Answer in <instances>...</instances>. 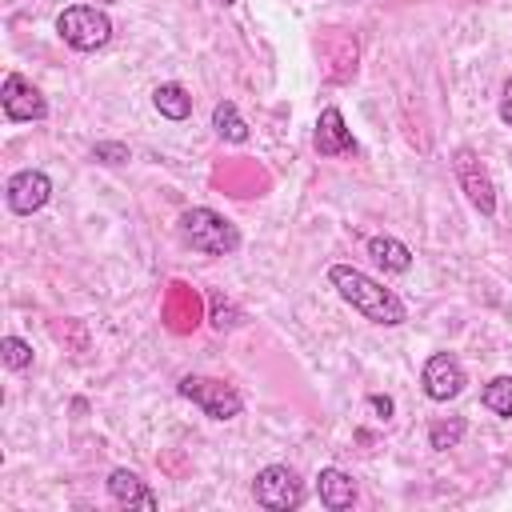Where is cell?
I'll return each instance as SVG.
<instances>
[{
	"mask_svg": "<svg viewBox=\"0 0 512 512\" xmlns=\"http://www.w3.org/2000/svg\"><path fill=\"white\" fill-rule=\"evenodd\" d=\"M328 284L340 292L344 304H352V312H360L368 324H380V328H400L408 320V304L384 288L376 276L352 268V264H332L328 268Z\"/></svg>",
	"mask_w": 512,
	"mask_h": 512,
	"instance_id": "cell-1",
	"label": "cell"
},
{
	"mask_svg": "<svg viewBox=\"0 0 512 512\" xmlns=\"http://www.w3.org/2000/svg\"><path fill=\"white\" fill-rule=\"evenodd\" d=\"M176 232H180V240H184L192 252H200V256H232V252L240 248V228H236L224 212L204 208V204L184 208L180 220H176Z\"/></svg>",
	"mask_w": 512,
	"mask_h": 512,
	"instance_id": "cell-2",
	"label": "cell"
},
{
	"mask_svg": "<svg viewBox=\"0 0 512 512\" xmlns=\"http://www.w3.org/2000/svg\"><path fill=\"white\" fill-rule=\"evenodd\" d=\"M176 392H180L192 408H200L208 420H236V416L244 412V396H240V388L228 384V380H216V376L188 372V376L176 380Z\"/></svg>",
	"mask_w": 512,
	"mask_h": 512,
	"instance_id": "cell-3",
	"label": "cell"
},
{
	"mask_svg": "<svg viewBox=\"0 0 512 512\" xmlns=\"http://www.w3.org/2000/svg\"><path fill=\"white\" fill-rule=\"evenodd\" d=\"M56 32L68 48L76 52H96L112 40V20L104 8L96 4H68L60 16H56Z\"/></svg>",
	"mask_w": 512,
	"mask_h": 512,
	"instance_id": "cell-4",
	"label": "cell"
},
{
	"mask_svg": "<svg viewBox=\"0 0 512 512\" xmlns=\"http://www.w3.org/2000/svg\"><path fill=\"white\" fill-rule=\"evenodd\" d=\"M304 480L296 476V468L288 464H268L252 476V500L268 512H292L304 504Z\"/></svg>",
	"mask_w": 512,
	"mask_h": 512,
	"instance_id": "cell-5",
	"label": "cell"
},
{
	"mask_svg": "<svg viewBox=\"0 0 512 512\" xmlns=\"http://www.w3.org/2000/svg\"><path fill=\"white\" fill-rule=\"evenodd\" d=\"M452 172H456V184H460V192L468 196V204L480 212V216H496V184H492V176H488V168L476 160V152L472 148H456L452 152Z\"/></svg>",
	"mask_w": 512,
	"mask_h": 512,
	"instance_id": "cell-6",
	"label": "cell"
},
{
	"mask_svg": "<svg viewBox=\"0 0 512 512\" xmlns=\"http://www.w3.org/2000/svg\"><path fill=\"white\" fill-rule=\"evenodd\" d=\"M0 112L8 124H36L48 116V100L40 96V88L20 76V72H8L4 84H0Z\"/></svg>",
	"mask_w": 512,
	"mask_h": 512,
	"instance_id": "cell-7",
	"label": "cell"
},
{
	"mask_svg": "<svg viewBox=\"0 0 512 512\" xmlns=\"http://www.w3.org/2000/svg\"><path fill=\"white\" fill-rule=\"evenodd\" d=\"M464 384H468L464 364H460L452 352H432V356L424 360V368H420V388H424V396H428L432 404L456 400V396L464 392Z\"/></svg>",
	"mask_w": 512,
	"mask_h": 512,
	"instance_id": "cell-8",
	"label": "cell"
},
{
	"mask_svg": "<svg viewBox=\"0 0 512 512\" xmlns=\"http://www.w3.org/2000/svg\"><path fill=\"white\" fill-rule=\"evenodd\" d=\"M4 200H8V208H12L16 216L40 212V208L52 200V180H48V172H40V168H20V172H12L8 184H4Z\"/></svg>",
	"mask_w": 512,
	"mask_h": 512,
	"instance_id": "cell-9",
	"label": "cell"
},
{
	"mask_svg": "<svg viewBox=\"0 0 512 512\" xmlns=\"http://www.w3.org/2000/svg\"><path fill=\"white\" fill-rule=\"evenodd\" d=\"M312 148H316L320 156H328V160H340V156H356V152H360V144H356L352 128L344 124V112H340L336 104L320 108L316 132H312Z\"/></svg>",
	"mask_w": 512,
	"mask_h": 512,
	"instance_id": "cell-10",
	"label": "cell"
},
{
	"mask_svg": "<svg viewBox=\"0 0 512 512\" xmlns=\"http://www.w3.org/2000/svg\"><path fill=\"white\" fill-rule=\"evenodd\" d=\"M108 496H112V504H120V508H144V512H156L160 508V496L148 488V480H140L132 468H112L108 472Z\"/></svg>",
	"mask_w": 512,
	"mask_h": 512,
	"instance_id": "cell-11",
	"label": "cell"
},
{
	"mask_svg": "<svg viewBox=\"0 0 512 512\" xmlns=\"http://www.w3.org/2000/svg\"><path fill=\"white\" fill-rule=\"evenodd\" d=\"M316 496L328 512H344L356 504V480L344 468H320L316 476Z\"/></svg>",
	"mask_w": 512,
	"mask_h": 512,
	"instance_id": "cell-12",
	"label": "cell"
},
{
	"mask_svg": "<svg viewBox=\"0 0 512 512\" xmlns=\"http://www.w3.org/2000/svg\"><path fill=\"white\" fill-rule=\"evenodd\" d=\"M368 256H372V264H380L392 276H404L412 268V248L404 240L388 236V232L384 236H368Z\"/></svg>",
	"mask_w": 512,
	"mask_h": 512,
	"instance_id": "cell-13",
	"label": "cell"
},
{
	"mask_svg": "<svg viewBox=\"0 0 512 512\" xmlns=\"http://www.w3.org/2000/svg\"><path fill=\"white\" fill-rule=\"evenodd\" d=\"M152 104H156V112H160L164 120H188V116H192V92H188L184 84H176V80L156 84V88H152Z\"/></svg>",
	"mask_w": 512,
	"mask_h": 512,
	"instance_id": "cell-14",
	"label": "cell"
},
{
	"mask_svg": "<svg viewBox=\"0 0 512 512\" xmlns=\"http://www.w3.org/2000/svg\"><path fill=\"white\" fill-rule=\"evenodd\" d=\"M212 128H216V136L228 140V144H244V140H248V124H244V116H240V108H236L232 100H216V108H212Z\"/></svg>",
	"mask_w": 512,
	"mask_h": 512,
	"instance_id": "cell-15",
	"label": "cell"
},
{
	"mask_svg": "<svg viewBox=\"0 0 512 512\" xmlns=\"http://www.w3.org/2000/svg\"><path fill=\"white\" fill-rule=\"evenodd\" d=\"M464 432H468V420H464V416L432 420V424H428V448H436V452H448V448H456V444L464 440Z\"/></svg>",
	"mask_w": 512,
	"mask_h": 512,
	"instance_id": "cell-16",
	"label": "cell"
},
{
	"mask_svg": "<svg viewBox=\"0 0 512 512\" xmlns=\"http://www.w3.org/2000/svg\"><path fill=\"white\" fill-rule=\"evenodd\" d=\"M480 404L504 420H512V376H492L484 388H480Z\"/></svg>",
	"mask_w": 512,
	"mask_h": 512,
	"instance_id": "cell-17",
	"label": "cell"
},
{
	"mask_svg": "<svg viewBox=\"0 0 512 512\" xmlns=\"http://www.w3.org/2000/svg\"><path fill=\"white\" fill-rule=\"evenodd\" d=\"M208 308H212V312H208V320H212V328H216V332H232V328H240V324H244V312H240L232 300H224L220 292H212V296H208Z\"/></svg>",
	"mask_w": 512,
	"mask_h": 512,
	"instance_id": "cell-18",
	"label": "cell"
},
{
	"mask_svg": "<svg viewBox=\"0 0 512 512\" xmlns=\"http://www.w3.org/2000/svg\"><path fill=\"white\" fill-rule=\"evenodd\" d=\"M0 360H4V368L24 372V368H32V344L24 336H4L0 340Z\"/></svg>",
	"mask_w": 512,
	"mask_h": 512,
	"instance_id": "cell-19",
	"label": "cell"
},
{
	"mask_svg": "<svg viewBox=\"0 0 512 512\" xmlns=\"http://www.w3.org/2000/svg\"><path fill=\"white\" fill-rule=\"evenodd\" d=\"M92 160L96 164H128L132 160V148L124 140H96L92 144Z\"/></svg>",
	"mask_w": 512,
	"mask_h": 512,
	"instance_id": "cell-20",
	"label": "cell"
},
{
	"mask_svg": "<svg viewBox=\"0 0 512 512\" xmlns=\"http://www.w3.org/2000/svg\"><path fill=\"white\" fill-rule=\"evenodd\" d=\"M364 408L376 416V420H392V412H396V404H392V396H380V392H372L368 400H364Z\"/></svg>",
	"mask_w": 512,
	"mask_h": 512,
	"instance_id": "cell-21",
	"label": "cell"
},
{
	"mask_svg": "<svg viewBox=\"0 0 512 512\" xmlns=\"http://www.w3.org/2000/svg\"><path fill=\"white\" fill-rule=\"evenodd\" d=\"M500 120L512 128V76L504 80V92H500Z\"/></svg>",
	"mask_w": 512,
	"mask_h": 512,
	"instance_id": "cell-22",
	"label": "cell"
},
{
	"mask_svg": "<svg viewBox=\"0 0 512 512\" xmlns=\"http://www.w3.org/2000/svg\"><path fill=\"white\" fill-rule=\"evenodd\" d=\"M216 4H220V8H228V4H236V0H216Z\"/></svg>",
	"mask_w": 512,
	"mask_h": 512,
	"instance_id": "cell-23",
	"label": "cell"
},
{
	"mask_svg": "<svg viewBox=\"0 0 512 512\" xmlns=\"http://www.w3.org/2000/svg\"><path fill=\"white\" fill-rule=\"evenodd\" d=\"M96 4H116V0H96Z\"/></svg>",
	"mask_w": 512,
	"mask_h": 512,
	"instance_id": "cell-24",
	"label": "cell"
},
{
	"mask_svg": "<svg viewBox=\"0 0 512 512\" xmlns=\"http://www.w3.org/2000/svg\"><path fill=\"white\" fill-rule=\"evenodd\" d=\"M508 164H512V148H508Z\"/></svg>",
	"mask_w": 512,
	"mask_h": 512,
	"instance_id": "cell-25",
	"label": "cell"
}]
</instances>
